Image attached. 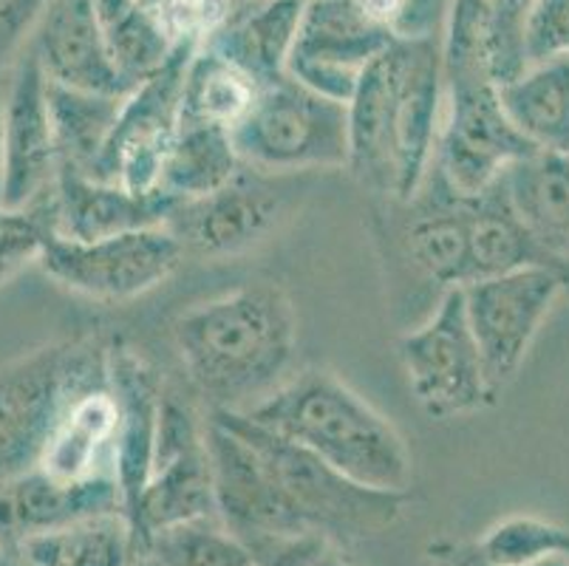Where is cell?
<instances>
[{
	"label": "cell",
	"mask_w": 569,
	"mask_h": 566,
	"mask_svg": "<svg viewBox=\"0 0 569 566\" xmlns=\"http://www.w3.org/2000/svg\"><path fill=\"white\" fill-rule=\"evenodd\" d=\"M227 3H230V9H232V7H241V3H250V0H227Z\"/></svg>",
	"instance_id": "ee69618b"
},
{
	"label": "cell",
	"mask_w": 569,
	"mask_h": 566,
	"mask_svg": "<svg viewBox=\"0 0 569 566\" xmlns=\"http://www.w3.org/2000/svg\"><path fill=\"white\" fill-rule=\"evenodd\" d=\"M329 547L335 544L320 536H283L250 544L252 566H320Z\"/></svg>",
	"instance_id": "74e56055"
},
{
	"label": "cell",
	"mask_w": 569,
	"mask_h": 566,
	"mask_svg": "<svg viewBox=\"0 0 569 566\" xmlns=\"http://www.w3.org/2000/svg\"><path fill=\"white\" fill-rule=\"evenodd\" d=\"M453 0H402L395 20L400 40H442Z\"/></svg>",
	"instance_id": "f35d334b"
},
{
	"label": "cell",
	"mask_w": 569,
	"mask_h": 566,
	"mask_svg": "<svg viewBox=\"0 0 569 566\" xmlns=\"http://www.w3.org/2000/svg\"><path fill=\"white\" fill-rule=\"evenodd\" d=\"M501 187L545 256L569 261V156L536 150L505 170Z\"/></svg>",
	"instance_id": "d4e9b609"
},
{
	"label": "cell",
	"mask_w": 569,
	"mask_h": 566,
	"mask_svg": "<svg viewBox=\"0 0 569 566\" xmlns=\"http://www.w3.org/2000/svg\"><path fill=\"white\" fill-rule=\"evenodd\" d=\"M157 566H252V549L221 518H199L151 538Z\"/></svg>",
	"instance_id": "836d02e7"
},
{
	"label": "cell",
	"mask_w": 569,
	"mask_h": 566,
	"mask_svg": "<svg viewBox=\"0 0 569 566\" xmlns=\"http://www.w3.org/2000/svg\"><path fill=\"white\" fill-rule=\"evenodd\" d=\"M26 46L54 86L111 97L131 93L113 69L94 0H49Z\"/></svg>",
	"instance_id": "44dd1931"
},
{
	"label": "cell",
	"mask_w": 569,
	"mask_h": 566,
	"mask_svg": "<svg viewBox=\"0 0 569 566\" xmlns=\"http://www.w3.org/2000/svg\"><path fill=\"white\" fill-rule=\"evenodd\" d=\"M320 566H351V564L343 558V555H340L338 547H329L326 549L323 560H320Z\"/></svg>",
	"instance_id": "b9f144b4"
},
{
	"label": "cell",
	"mask_w": 569,
	"mask_h": 566,
	"mask_svg": "<svg viewBox=\"0 0 569 566\" xmlns=\"http://www.w3.org/2000/svg\"><path fill=\"white\" fill-rule=\"evenodd\" d=\"M476 560L490 566H545L550 560H569V527L516 513L485 529L476 544Z\"/></svg>",
	"instance_id": "d6a6232c"
},
{
	"label": "cell",
	"mask_w": 569,
	"mask_h": 566,
	"mask_svg": "<svg viewBox=\"0 0 569 566\" xmlns=\"http://www.w3.org/2000/svg\"><path fill=\"white\" fill-rule=\"evenodd\" d=\"M397 357L413 399L428 417H470L496 403L470 331L462 287L448 289L422 324L402 331Z\"/></svg>",
	"instance_id": "52a82bcc"
},
{
	"label": "cell",
	"mask_w": 569,
	"mask_h": 566,
	"mask_svg": "<svg viewBox=\"0 0 569 566\" xmlns=\"http://www.w3.org/2000/svg\"><path fill=\"white\" fill-rule=\"evenodd\" d=\"M49 0H0V71L23 54Z\"/></svg>",
	"instance_id": "8d00e7d4"
},
{
	"label": "cell",
	"mask_w": 569,
	"mask_h": 566,
	"mask_svg": "<svg viewBox=\"0 0 569 566\" xmlns=\"http://www.w3.org/2000/svg\"><path fill=\"white\" fill-rule=\"evenodd\" d=\"M241 168L230 131L182 122L164 159L159 190L173 201L199 199L236 179Z\"/></svg>",
	"instance_id": "f1b7e54d"
},
{
	"label": "cell",
	"mask_w": 569,
	"mask_h": 566,
	"mask_svg": "<svg viewBox=\"0 0 569 566\" xmlns=\"http://www.w3.org/2000/svg\"><path fill=\"white\" fill-rule=\"evenodd\" d=\"M126 97L74 91V88L49 82L51 119H54L57 150H60V165L63 168H74L80 173L94 170L97 159H100L108 139H111L119 108H122Z\"/></svg>",
	"instance_id": "1f68e13d"
},
{
	"label": "cell",
	"mask_w": 569,
	"mask_h": 566,
	"mask_svg": "<svg viewBox=\"0 0 569 566\" xmlns=\"http://www.w3.org/2000/svg\"><path fill=\"white\" fill-rule=\"evenodd\" d=\"M241 414L309 450L357 485L395 493H408L411 487L413 459L406 436L369 399L326 368L292 374L278 391Z\"/></svg>",
	"instance_id": "3957f363"
},
{
	"label": "cell",
	"mask_w": 569,
	"mask_h": 566,
	"mask_svg": "<svg viewBox=\"0 0 569 566\" xmlns=\"http://www.w3.org/2000/svg\"><path fill=\"white\" fill-rule=\"evenodd\" d=\"M176 201L162 190L133 193L117 181H102L74 168L57 170L54 187L43 201L51 232L74 241L122 236V232L164 227Z\"/></svg>",
	"instance_id": "ffe728a7"
},
{
	"label": "cell",
	"mask_w": 569,
	"mask_h": 566,
	"mask_svg": "<svg viewBox=\"0 0 569 566\" xmlns=\"http://www.w3.org/2000/svg\"><path fill=\"white\" fill-rule=\"evenodd\" d=\"M395 40L357 0H307L287 75L329 100L349 102L363 71Z\"/></svg>",
	"instance_id": "5bb4252c"
},
{
	"label": "cell",
	"mask_w": 569,
	"mask_h": 566,
	"mask_svg": "<svg viewBox=\"0 0 569 566\" xmlns=\"http://www.w3.org/2000/svg\"><path fill=\"white\" fill-rule=\"evenodd\" d=\"M307 0H250L232 7L201 46L244 71L258 88L283 80Z\"/></svg>",
	"instance_id": "603a6c76"
},
{
	"label": "cell",
	"mask_w": 569,
	"mask_h": 566,
	"mask_svg": "<svg viewBox=\"0 0 569 566\" xmlns=\"http://www.w3.org/2000/svg\"><path fill=\"white\" fill-rule=\"evenodd\" d=\"M18 553L29 566H139L151 558L122 510L26 538Z\"/></svg>",
	"instance_id": "484cf974"
},
{
	"label": "cell",
	"mask_w": 569,
	"mask_h": 566,
	"mask_svg": "<svg viewBox=\"0 0 569 566\" xmlns=\"http://www.w3.org/2000/svg\"><path fill=\"white\" fill-rule=\"evenodd\" d=\"M207 445L213 461L216 510L247 547L267 538L309 536L289 510L256 445L241 430L210 414Z\"/></svg>",
	"instance_id": "2e32d148"
},
{
	"label": "cell",
	"mask_w": 569,
	"mask_h": 566,
	"mask_svg": "<svg viewBox=\"0 0 569 566\" xmlns=\"http://www.w3.org/2000/svg\"><path fill=\"white\" fill-rule=\"evenodd\" d=\"M100 386H108L100 337L46 342L0 366V485L34 470L66 408Z\"/></svg>",
	"instance_id": "277c9868"
},
{
	"label": "cell",
	"mask_w": 569,
	"mask_h": 566,
	"mask_svg": "<svg viewBox=\"0 0 569 566\" xmlns=\"http://www.w3.org/2000/svg\"><path fill=\"white\" fill-rule=\"evenodd\" d=\"M563 292L567 275L556 264H530L462 287L470 331L496 397L525 366Z\"/></svg>",
	"instance_id": "9c48e42d"
},
{
	"label": "cell",
	"mask_w": 569,
	"mask_h": 566,
	"mask_svg": "<svg viewBox=\"0 0 569 566\" xmlns=\"http://www.w3.org/2000/svg\"><path fill=\"white\" fill-rule=\"evenodd\" d=\"M94 7L113 69L131 91L179 49L144 0H94Z\"/></svg>",
	"instance_id": "f546056e"
},
{
	"label": "cell",
	"mask_w": 569,
	"mask_h": 566,
	"mask_svg": "<svg viewBox=\"0 0 569 566\" xmlns=\"http://www.w3.org/2000/svg\"><path fill=\"white\" fill-rule=\"evenodd\" d=\"M230 423L232 428L256 445L269 476L287 498L289 510L298 516L309 536H320L329 544L360 542L395 527L408 505V493L375 490L346 479L335 467L320 461L309 450L272 430L261 428L241 411H210Z\"/></svg>",
	"instance_id": "5b68a950"
},
{
	"label": "cell",
	"mask_w": 569,
	"mask_h": 566,
	"mask_svg": "<svg viewBox=\"0 0 569 566\" xmlns=\"http://www.w3.org/2000/svg\"><path fill=\"white\" fill-rule=\"evenodd\" d=\"M184 249L168 227L74 241L49 230L38 258L57 287L97 304H128L159 289L182 267Z\"/></svg>",
	"instance_id": "ba28073f"
},
{
	"label": "cell",
	"mask_w": 569,
	"mask_h": 566,
	"mask_svg": "<svg viewBox=\"0 0 569 566\" xmlns=\"http://www.w3.org/2000/svg\"><path fill=\"white\" fill-rule=\"evenodd\" d=\"M400 249L408 267L445 295L470 284V199L459 196L437 170L406 201Z\"/></svg>",
	"instance_id": "d6986e66"
},
{
	"label": "cell",
	"mask_w": 569,
	"mask_h": 566,
	"mask_svg": "<svg viewBox=\"0 0 569 566\" xmlns=\"http://www.w3.org/2000/svg\"><path fill=\"white\" fill-rule=\"evenodd\" d=\"M232 145L241 165L269 176L346 170L349 165V108L283 77L258 88Z\"/></svg>",
	"instance_id": "8992f818"
},
{
	"label": "cell",
	"mask_w": 569,
	"mask_h": 566,
	"mask_svg": "<svg viewBox=\"0 0 569 566\" xmlns=\"http://www.w3.org/2000/svg\"><path fill=\"white\" fill-rule=\"evenodd\" d=\"M357 7L363 9L371 20H377V23L388 26V29L395 31V20L400 14L402 0H357Z\"/></svg>",
	"instance_id": "ab89813d"
},
{
	"label": "cell",
	"mask_w": 569,
	"mask_h": 566,
	"mask_svg": "<svg viewBox=\"0 0 569 566\" xmlns=\"http://www.w3.org/2000/svg\"><path fill=\"white\" fill-rule=\"evenodd\" d=\"M199 518H219L207 423L188 403L164 394L151 479L139 498L133 529L151 555V538Z\"/></svg>",
	"instance_id": "30bf717a"
},
{
	"label": "cell",
	"mask_w": 569,
	"mask_h": 566,
	"mask_svg": "<svg viewBox=\"0 0 569 566\" xmlns=\"http://www.w3.org/2000/svg\"><path fill=\"white\" fill-rule=\"evenodd\" d=\"M173 346L210 411H250L292 377L298 311L287 289L258 280L182 311Z\"/></svg>",
	"instance_id": "7a4b0ae2"
},
{
	"label": "cell",
	"mask_w": 569,
	"mask_h": 566,
	"mask_svg": "<svg viewBox=\"0 0 569 566\" xmlns=\"http://www.w3.org/2000/svg\"><path fill=\"white\" fill-rule=\"evenodd\" d=\"M527 66L569 60V0H530L525 18Z\"/></svg>",
	"instance_id": "d590c367"
},
{
	"label": "cell",
	"mask_w": 569,
	"mask_h": 566,
	"mask_svg": "<svg viewBox=\"0 0 569 566\" xmlns=\"http://www.w3.org/2000/svg\"><path fill=\"white\" fill-rule=\"evenodd\" d=\"M476 566H490V564H482V560H479V564H476Z\"/></svg>",
	"instance_id": "bcb514c9"
},
{
	"label": "cell",
	"mask_w": 569,
	"mask_h": 566,
	"mask_svg": "<svg viewBox=\"0 0 569 566\" xmlns=\"http://www.w3.org/2000/svg\"><path fill=\"white\" fill-rule=\"evenodd\" d=\"M292 176L241 173L213 193L176 201L164 227L184 249V258H232L258 247L278 230L289 212Z\"/></svg>",
	"instance_id": "7c38bea8"
},
{
	"label": "cell",
	"mask_w": 569,
	"mask_h": 566,
	"mask_svg": "<svg viewBox=\"0 0 569 566\" xmlns=\"http://www.w3.org/2000/svg\"><path fill=\"white\" fill-rule=\"evenodd\" d=\"M530 0H453L442 34L445 86H505L527 69Z\"/></svg>",
	"instance_id": "e0dca14e"
},
{
	"label": "cell",
	"mask_w": 569,
	"mask_h": 566,
	"mask_svg": "<svg viewBox=\"0 0 569 566\" xmlns=\"http://www.w3.org/2000/svg\"><path fill=\"white\" fill-rule=\"evenodd\" d=\"M108 388L117 399L113 470L122 493V510L128 522H133L157 454L164 403L162 374L131 342L113 340L108 342Z\"/></svg>",
	"instance_id": "ac0fdd59"
},
{
	"label": "cell",
	"mask_w": 569,
	"mask_h": 566,
	"mask_svg": "<svg viewBox=\"0 0 569 566\" xmlns=\"http://www.w3.org/2000/svg\"><path fill=\"white\" fill-rule=\"evenodd\" d=\"M545 566H569V560H550V564H545Z\"/></svg>",
	"instance_id": "f6af8a7d"
},
{
	"label": "cell",
	"mask_w": 569,
	"mask_h": 566,
	"mask_svg": "<svg viewBox=\"0 0 569 566\" xmlns=\"http://www.w3.org/2000/svg\"><path fill=\"white\" fill-rule=\"evenodd\" d=\"M196 51V43L179 46L157 75L128 93L111 139L88 176L117 181L133 193H157L164 159L182 125L184 75Z\"/></svg>",
	"instance_id": "8fae6325"
},
{
	"label": "cell",
	"mask_w": 569,
	"mask_h": 566,
	"mask_svg": "<svg viewBox=\"0 0 569 566\" xmlns=\"http://www.w3.org/2000/svg\"><path fill=\"white\" fill-rule=\"evenodd\" d=\"M346 108V170L395 205L411 201L437 159L445 113L442 40L397 38L363 71Z\"/></svg>",
	"instance_id": "6da1fadb"
},
{
	"label": "cell",
	"mask_w": 569,
	"mask_h": 566,
	"mask_svg": "<svg viewBox=\"0 0 569 566\" xmlns=\"http://www.w3.org/2000/svg\"><path fill=\"white\" fill-rule=\"evenodd\" d=\"M117 510H122V493L113 476L60 481L34 467L0 485V544L18 549L26 538Z\"/></svg>",
	"instance_id": "7402d4cb"
},
{
	"label": "cell",
	"mask_w": 569,
	"mask_h": 566,
	"mask_svg": "<svg viewBox=\"0 0 569 566\" xmlns=\"http://www.w3.org/2000/svg\"><path fill=\"white\" fill-rule=\"evenodd\" d=\"M530 264L552 261L513 210L499 179L490 190L470 199V284Z\"/></svg>",
	"instance_id": "83f0119b"
},
{
	"label": "cell",
	"mask_w": 569,
	"mask_h": 566,
	"mask_svg": "<svg viewBox=\"0 0 569 566\" xmlns=\"http://www.w3.org/2000/svg\"><path fill=\"white\" fill-rule=\"evenodd\" d=\"M49 230V212L43 205L32 210H12L0 205V289L26 267L38 264Z\"/></svg>",
	"instance_id": "e575fe53"
},
{
	"label": "cell",
	"mask_w": 569,
	"mask_h": 566,
	"mask_svg": "<svg viewBox=\"0 0 569 566\" xmlns=\"http://www.w3.org/2000/svg\"><path fill=\"white\" fill-rule=\"evenodd\" d=\"M60 170L49 80L38 57L23 49L3 93V207L32 210L49 199Z\"/></svg>",
	"instance_id": "9a60e30c"
},
{
	"label": "cell",
	"mask_w": 569,
	"mask_h": 566,
	"mask_svg": "<svg viewBox=\"0 0 569 566\" xmlns=\"http://www.w3.org/2000/svg\"><path fill=\"white\" fill-rule=\"evenodd\" d=\"M499 100L532 148L569 156V60L532 62L499 86Z\"/></svg>",
	"instance_id": "4316f807"
},
{
	"label": "cell",
	"mask_w": 569,
	"mask_h": 566,
	"mask_svg": "<svg viewBox=\"0 0 569 566\" xmlns=\"http://www.w3.org/2000/svg\"><path fill=\"white\" fill-rule=\"evenodd\" d=\"M113 439H117V399L100 386L80 394L51 430L40 456V470L60 481H88L113 476Z\"/></svg>",
	"instance_id": "cb8c5ba5"
},
{
	"label": "cell",
	"mask_w": 569,
	"mask_h": 566,
	"mask_svg": "<svg viewBox=\"0 0 569 566\" xmlns=\"http://www.w3.org/2000/svg\"><path fill=\"white\" fill-rule=\"evenodd\" d=\"M256 97L258 86L244 71L236 69L213 49L199 46L184 75L182 122L210 125L232 133L250 113Z\"/></svg>",
	"instance_id": "4dcf8cb0"
},
{
	"label": "cell",
	"mask_w": 569,
	"mask_h": 566,
	"mask_svg": "<svg viewBox=\"0 0 569 566\" xmlns=\"http://www.w3.org/2000/svg\"><path fill=\"white\" fill-rule=\"evenodd\" d=\"M0 205H3V97H0Z\"/></svg>",
	"instance_id": "7bdbcfd3"
},
{
	"label": "cell",
	"mask_w": 569,
	"mask_h": 566,
	"mask_svg": "<svg viewBox=\"0 0 569 566\" xmlns=\"http://www.w3.org/2000/svg\"><path fill=\"white\" fill-rule=\"evenodd\" d=\"M0 566H29V564H26L23 555H20L18 549L0 544Z\"/></svg>",
	"instance_id": "60d3db41"
},
{
	"label": "cell",
	"mask_w": 569,
	"mask_h": 566,
	"mask_svg": "<svg viewBox=\"0 0 569 566\" xmlns=\"http://www.w3.org/2000/svg\"><path fill=\"white\" fill-rule=\"evenodd\" d=\"M536 153L505 113L496 86H445L433 170L459 196L485 193L510 165Z\"/></svg>",
	"instance_id": "4fadbf2b"
}]
</instances>
